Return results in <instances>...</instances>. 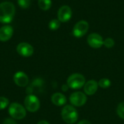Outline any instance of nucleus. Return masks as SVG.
<instances>
[{
	"label": "nucleus",
	"instance_id": "1",
	"mask_svg": "<svg viewBox=\"0 0 124 124\" xmlns=\"http://www.w3.org/2000/svg\"><path fill=\"white\" fill-rule=\"evenodd\" d=\"M15 14V7L11 2H2L0 4V22L2 23H10Z\"/></svg>",
	"mask_w": 124,
	"mask_h": 124
},
{
	"label": "nucleus",
	"instance_id": "2",
	"mask_svg": "<svg viewBox=\"0 0 124 124\" xmlns=\"http://www.w3.org/2000/svg\"><path fill=\"white\" fill-rule=\"evenodd\" d=\"M61 116L62 120L67 124H72L76 123L78 118V114L76 109L71 105H65L62 109Z\"/></svg>",
	"mask_w": 124,
	"mask_h": 124
},
{
	"label": "nucleus",
	"instance_id": "3",
	"mask_svg": "<svg viewBox=\"0 0 124 124\" xmlns=\"http://www.w3.org/2000/svg\"><path fill=\"white\" fill-rule=\"evenodd\" d=\"M85 84V78L80 73H73L70 75L67 80V85L72 89H81Z\"/></svg>",
	"mask_w": 124,
	"mask_h": 124
},
{
	"label": "nucleus",
	"instance_id": "4",
	"mask_svg": "<svg viewBox=\"0 0 124 124\" xmlns=\"http://www.w3.org/2000/svg\"><path fill=\"white\" fill-rule=\"evenodd\" d=\"M9 114L15 119L21 120L23 119L26 116V110L23 105L19 103L13 102L9 107Z\"/></svg>",
	"mask_w": 124,
	"mask_h": 124
},
{
	"label": "nucleus",
	"instance_id": "5",
	"mask_svg": "<svg viewBox=\"0 0 124 124\" xmlns=\"http://www.w3.org/2000/svg\"><path fill=\"white\" fill-rule=\"evenodd\" d=\"M24 105L25 109L31 113H35L40 108V102L39 98L33 94H28L25 98Z\"/></svg>",
	"mask_w": 124,
	"mask_h": 124
},
{
	"label": "nucleus",
	"instance_id": "6",
	"mask_svg": "<svg viewBox=\"0 0 124 124\" xmlns=\"http://www.w3.org/2000/svg\"><path fill=\"white\" fill-rule=\"evenodd\" d=\"M89 25L86 20H80L76 23L73 29V34L76 38H81L84 36L89 30Z\"/></svg>",
	"mask_w": 124,
	"mask_h": 124
},
{
	"label": "nucleus",
	"instance_id": "7",
	"mask_svg": "<svg viewBox=\"0 0 124 124\" xmlns=\"http://www.w3.org/2000/svg\"><path fill=\"white\" fill-rule=\"evenodd\" d=\"M87 101V97L86 94L81 92H76L70 94V103L76 107H81Z\"/></svg>",
	"mask_w": 124,
	"mask_h": 124
},
{
	"label": "nucleus",
	"instance_id": "8",
	"mask_svg": "<svg viewBox=\"0 0 124 124\" xmlns=\"http://www.w3.org/2000/svg\"><path fill=\"white\" fill-rule=\"evenodd\" d=\"M103 42L104 40L102 37L97 33H92L87 37L88 44L94 49H99L102 46Z\"/></svg>",
	"mask_w": 124,
	"mask_h": 124
},
{
	"label": "nucleus",
	"instance_id": "9",
	"mask_svg": "<svg viewBox=\"0 0 124 124\" xmlns=\"http://www.w3.org/2000/svg\"><path fill=\"white\" fill-rule=\"evenodd\" d=\"M72 16V10L71 8L68 5L62 6L57 12L58 20L61 23H66L68 22Z\"/></svg>",
	"mask_w": 124,
	"mask_h": 124
},
{
	"label": "nucleus",
	"instance_id": "10",
	"mask_svg": "<svg viewBox=\"0 0 124 124\" xmlns=\"http://www.w3.org/2000/svg\"><path fill=\"white\" fill-rule=\"evenodd\" d=\"M17 52L20 55L25 57H28L33 54V47L28 43H20L17 46Z\"/></svg>",
	"mask_w": 124,
	"mask_h": 124
},
{
	"label": "nucleus",
	"instance_id": "11",
	"mask_svg": "<svg viewBox=\"0 0 124 124\" xmlns=\"http://www.w3.org/2000/svg\"><path fill=\"white\" fill-rule=\"evenodd\" d=\"M13 80L15 84L20 87H24L28 84V77L24 72L22 71L17 72L14 75Z\"/></svg>",
	"mask_w": 124,
	"mask_h": 124
},
{
	"label": "nucleus",
	"instance_id": "12",
	"mask_svg": "<svg viewBox=\"0 0 124 124\" xmlns=\"http://www.w3.org/2000/svg\"><path fill=\"white\" fill-rule=\"evenodd\" d=\"M98 83L94 80H90L87 81L84 86V92L86 95H93L96 93L98 89Z\"/></svg>",
	"mask_w": 124,
	"mask_h": 124
},
{
	"label": "nucleus",
	"instance_id": "13",
	"mask_svg": "<svg viewBox=\"0 0 124 124\" xmlns=\"http://www.w3.org/2000/svg\"><path fill=\"white\" fill-rule=\"evenodd\" d=\"M13 34V28L10 25H4L0 28V41H7L11 39Z\"/></svg>",
	"mask_w": 124,
	"mask_h": 124
},
{
	"label": "nucleus",
	"instance_id": "14",
	"mask_svg": "<svg viewBox=\"0 0 124 124\" xmlns=\"http://www.w3.org/2000/svg\"><path fill=\"white\" fill-rule=\"evenodd\" d=\"M52 102L56 106H62L66 103V97L61 93H54L51 97Z\"/></svg>",
	"mask_w": 124,
	"mask_h": 124
},
{
	"label": "nucleus",
	"instance_id": "15",
	"mask_svg": "<svg viewBox=\"0 0 124 124\" xmlns=\"http://www.w3.org/2000/svg\"><path fill=\"white\" fill-rule=\"evenodd\" d=\"M38 4L40 9L44 11H46L50 9L52 6V1L51 0H39Z\"/></svg>",
	"mask_w": 124,
	"mask_h": 124
},
{
	"label": "nucleus",
	"instance_id": "16",
	"mask_svg": "<svg viewBox=\"0 0 124 124\" xmlns=\"http://www.w3.org/2000/svg\"><path fill=\"white\" fill-rule=\"evenodd\" d=\"M60 26V21L57 19L52 20L49 23V28L52 31H56L57 30Z\"/></svg>",
	"mask_w": 124,
	"mask_h": 124
},
{
	"label": "nucleus",
	"instance_id": "17",
	"mask_svg": "<svg viewBox=\"0 0 124 124\" xmlns=\"http://www.w3.org/2000/svg\"><path fill=\"white\" fill-rule=\"evenodd\" d=\"M110 84H111L110 81L109 79L105 78L100 79V80L99 81V82H98V85H99L101 88H102V89H107V88H108V87L110 86Z\"/></svg>",
	"mask_w": 124,
	"mask_h": 124
},
{
	"label": "nucleus",
	"instance_id": "18",
	"mask_svg": "<svg viewBox=\"0 0 124 124\" xmlns=\"http://www.w3.org/2000/svg\"><path fill=\"white\" fill-rule=\"evenodd\" d=\"M117 114L121 118L124 119V102H121L117 108Z\"/></svg>",
	"mask_w": 124,
	"mask_h": 124
},
{
	"label": "nucleus",
	"instance_id": "19",
	"mask_svg": "<svg viewBox=\"0 0 124 124\" xmlns=\"http://www.w3.org/2000/svg\"><path fill=\"white\" fill-rule=\"evenodd\" d=\"M9 100L4 97H0V110L5 109L9 105Z\"/></svg>",
	"mask_w": 124,
	"mask_h": 124
},
{
	"label": "nucleus",
	"instance_id": "20",
	"mask_svg": "<svg viewBox=\"0 0 124 124\" xmlns=\"http://www.w3.org/2000/svg\"><path fill=\"white\" fill-rule=\"evenodd\" d=\"M103 45L107 48H112L115 45V41L112 38H107L104 40Z\"/></svg>",
	"mask_w": 124,
	"mask_h": 124
},
{
	"label": "nucleus",
	"instance_id": "21",
	"mask_svg": "<svg viewBox=\"0 0 124 124\" xmlns=\"http://www.w3.org/2000/svg\"><path fill=\"white\" fill-rule=\"evenodd\" d=\"M18 5L23 9L28 8L31 4V0H17Z\"/></svg>",
	"mask_w": 124,
	"mask_h": 124
},
{
	"label": "nucleus",
	"instance_id": "22",
	"mask_svg": "<svg viewBox=\"0 0 124 124\" xmlns=\"http://www.w3.org/2000/svg\"><path fill=\"white\" fill-rule=\"evenodd\" d=\"M3 124H17L16 122L12 118H7L4 121Z\"/></svg>",
	"mask_w": 124,
	"mask_h": 124
},
{
	"label": "nucleus",
	"instance_id": "23",
	"mask_svg": "<svg viewBox=\"0 0 124 124\" xmlns=\"http://www.w3.org/2000/svg\"><path fill=\"white\" fill-rule=\"evenodd\" d=\"M78 124H91V123L87 120H82L80 122H78Z\"/></svg>",
	"mask_w": 124,
	"mask_h": 124
},
{
	"label": "nucleus",
	"instance_id": "24",
	"mask_svg": "<svg viewBox=\"0 0 124 124\" xmlns=\"http://www.w3.org/2000/svg\"><path fill=\"white\" fill-rule=\"evenodd\" d=\"M68 88H69V86H68V85H66V84H65V85H63V86H62V91H64V92L67 91Z\"/></svg>",
	"mask_w": 124,
	"mask_h": 124
},
{
	"label": "nucleus",
	"instance_id": "25",
	"mask_svg": "<svg viewBox=\"0 0 124 124\" xmlns=\"http://www.w3.org/2000/svg\"><path fill=\"white\" fill-rule=\"evenodd\" d=\"M37 124H49L47 121H39V123Z\"/></svg>",
	"mask_w": 124,
	"mask_h": 124
}]
</instances>
